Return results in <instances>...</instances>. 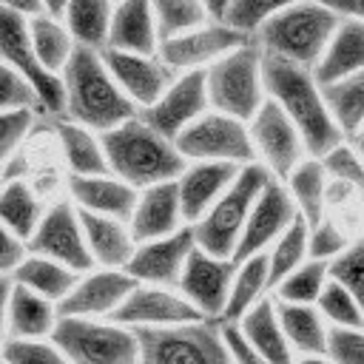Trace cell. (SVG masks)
Returning <instances> with one entry per match:
<instances>
[{
    "label": "cell",
    "mask_w": 364,
    "mask_h": 364,
    "mask_svg": "<svg viewBox=\"0 0 364 364\" xmlns=\"http://www.w3.org/2000/svg\"><path fill=\"white\" fill-rule=\"evenodd\" d=\"M338 23L341 14L324 0H299L267 17L256 28L253 43L262 48L264 57L313 68L324 54Z\"/></svg>",
    "instance_id": "277c9868"
},
{
    "label": "cell",
    "mask_w": 364,
    "mask_h": 364,
    "mask_svg": "<svg viewBox=\"0 0 364 364\" xmlns=\"http://www.w3.org/2000/svg\"><path fill=\"white\" fill-rule=\"evenodd\" d=\"M262 63H264V54L250 37L233 51H228L222 60L208 65L205 88H208L210 108L247 122L267 100Z\"/></svg>",
    "instance_id": "5b68a950"
},
{
    "label": "cell",
    "mask_w": 364,
    "mask_h": 364,
    "mask_svg": "<svg viewBox=\"0 0 364 364\" xmlns=\"http://www.w3.org/2000/svg\"><path fill=\"white\" fill-rule=\"evenodd\" d=\"M264 296H270V273H267V256L256 253L250 259L236 262V273H233V284H230V296H228V307L222 313L219 321H239L256 301H262Z\"/></svg>",
    "instance_id": "d6a6232c"
},
{
    "label": "cell",
    "mask_w": 364,
    "mask_h": 364,
    "mask_svg": "<svg viewBox=\"0 0 364 364\" xmlns=\"http://www.w3.org/2000/svg\"><path fill=\"white\" fill-rule=\"evenodd\" d=\"M139 364H233L213 318H196L171 327H136Z\"/></svg>",
    "instance_id": "52a82bcc"
},
{
    "label": "cell",
    "mask_w": 364,
    "mask_h": 364,
    "mask_svg": "<svg viewBox=\"0 0 364 364\" xmlns=\"http://www.w3.org/2000/svg\"><path fill=\"white\" fill-rule=\"evenodd\" d=\"M0 9L17 11L23 17H34V14L43 11V0H0Z\"/></svg>",
    "instance_id": "db71d44e"
},
{
    "label": "cell",
    "mask_w": 364,
    "mask_h": 364,
    "mask_svg": "<svg viewBox=\"0 0 364 364\" xmlns=\"http://www.w3.org/2000/svg\"><path fill=\"white\" fill-rule=\"evenodd\" d=\"M350 247V239L341 233V228L324 213L318 222H313L307 228V256L310 259H321V262H333L336 256H341Z\"/></svg>",
    "instance_id": "bcb514c9"
},
{
    "label": "cell",
    "mask_w": 364,
    "mask_h": 364,
    "mask_svg": "<svg viewBox=\"0 0 364 364\" xmlns=\"http://www.w3.org/2000/svg\"><path fill=\"white\" fill-rule=\"evenodd\" d=\"M100 51L111 77L136 108H148L176 80V71L168 68L159 54H134L117 48H100Z\"/></svg>",
    "instance_id": "ffe728a7"
},
{
    "label": "cell",
    "mask_w": 364,
    "mask_h": 364,
    "mask_svg": "<svg viewBox=\"0 0 364 364\" xmlns=\"http://www.w3.org/2000/svg\"><path fill=\"white\" fill-rule=\"evenodd\" d=\"M23 108L40 111V100L23 74L0 63V111H23Z\"/></svg>",
    "instance_id": "7dc6e473"
},
{
    "label": "cell",
    "mask_w": 364,
    "mask_h": 364,
    "mask_svg": "<svg viewBox=\"0 0 364 364\" xmlns=\"http://www.w3.org/2000/svg\"><path fill=\"white\" fill-rule=\"evenodd\" d=\"M57 142H60V154L65 159L68 176H88V173L108 171L102 139L97 131H91L74 119L57 117Z\"/></svg>",
    "instance_id": "f546056e"
},
{
    "label": "cell",
    "mask_w": 364,
    "mask_h": 364,
    "mask_svg": "<svg viewBox=\"0 0 364 364\" xmlns=\"http://www.w3.org/2000/svg\"><path fill=\"white\" fill-rule=\"evenodd\" d=\"M28 250L57 259L77 273H85L94 267L85 230H82V219H80V208L71 199H60L46 208L37 230L28 239Z\"/></svg>",
    "instance_id": "7c38bea8"
},
{
    "label": "cell",
    "mask_w": 364,
    "mask_h": 364,
    "mask_svg": "<svg viewBox=\"0 0 364 364\" xmlns=\"http://www.w3.org/2000/svg\"><path fill=\"white\" fill-rule=\"evenodd\" d=\"M51 341L71 364H139L134 327H125L114 318L60 316Z\"/></svg>",
    "instance_id": "ba28073f"
},
{
    "label": "cell",
    "mask_w": 364,
    "mask_h": 364,
    "mask_svg": "<svg viewBox=\"0 0 364 364\" xmlns=\"http://www.w3.org/2000/svg\"><path fill=\"white\" fill-rule=\"evenodd\" d=\"M136 279L125 267H91L80 273L68 296L60 299V316H82V318H111L117 307L125 301Z\"/></svg>",
    "instance_id": "9a60e30c"
},
{
    "label": "cell",
    "mask_w": 364,
    "mask_h": 364,
    "mask_svg": "<svg viewBox=\"0 0 364 364\" xmlns=\"http://www.w3.org/2000/svg\"><path fill=\"white\" fill-rule=\"evenodd\" d=\"M327 355L336 364H364V327H330Z\"/></svg>",
    "instance_id": "681fc988"
},
{
    "label": "cell",
    "mask_w": 364,
    "mask_h": 364,
    "mask_svg": "<svg viewBox=\"0 0 364 364\" xmlns=\"http://www.w3.org/2000/svg\"><path fill=\"white\" fill-rule=\"evenodd\" d=\"M361 68H364V20L341 17L324 54L313 65V74L321 85H327V82H336Z\"/></svg>",
    "instance_id": "4316f807"
},
{
    "label": "cell",
    "mask_w": 364,
    "mask_h": 364,
    "mask_svg": "<svg viewBox=\"0 0 364 364\" xmlns=\"http://www.w3.org/2000/svg\"><path fill=\"white\" fill-rule=\"evenodd\" d=\"M37 114L40 111H31V108L0 111V165L9 162V156H14V151L23 145V139L28 136Z\"/></svg>",
    "instance_id": "c3c4849f"
},
{
    "label": "cell",
    "mask_w": 364,
    "mask_h": 364,
    "mask_svg": "<svg viewBox=\"0 0 364 364\" xmlns=\"http://www.w3.org/2000/svg\"><path fill=\"white\" fill-rule=\"evenodd\" d=\"M26 253H28V242L0 222V276H11L17 264L26 259Z\"/></svg>",
    "instance_id": "f907efd6"
},
{
    "label": "cell",
    "mask_w": 364,
    "mask_h": 364,
    "mask_svg": "<svg viewBox=\"0 0 364 364\" xmlns=\"http://www.w3.org/2000/svg\"><path fill=\"white\" fill-rule=\"evenodd\" d=\"M193 247H196L193 225H182L179 230H173L168 236L136 242V250L128 259L125 270L136 282L176 287L179 284V276H182V267H185V262H188V256H191Z\"/></svg>",
    "instance_id": "d6986e66"
},
{
    "label": "cell",
    "mask_w": 364,
    "mask_h": 364,
    "mask_svg": "<svg viewBox=\"0 0 364 364\" xmlns=\"http://www.w3.org/2000/svg\"><path fill=\"white\" fill-rule=\"evenodd\" d=\"M114 3L117 0H68L65 3L60 17L68 26V31L77 40V46L105 48Z\"/></svg>",
    "instance_id": "d590c367"
},
{
    "label": "cell",
    "mask_w": 364,
    "mask_h": 364,
    "mask_svg": "<svg viewBox=\"0 0 364 364\" xmlns=\"http://www.w3.org/2000/svg\"><path fill=\"white\" fill-rule=\"evenodd\" d=\"M239 327V333L245 336V341L270 364H296V353L282 330L279 313H276V299L264 296L262 301H256L239 321H233Z\"/></svg>",
    "instance_id": "d4e9b609"
},
{
    "label": "cell",
    "mask_w": 364,
    "mask_h": 364,
    "mask_svg": "<svg viewBox=\"0 0 364 364\" xmlns=\"http://www.w3.org/2000/svg\"><path fill=\"white\" fill-rule=\"evenodd\" d=\"M350 142H353V148H355V151L361 154V159H364V125L350 136Z\"/></svg>",
    "instance_id": "91938a15"
},
{
    "label": "cell",
    "mask_w": 364,
    "mask_h": 364,
    "mask_svg": "<svg viewBox=\"0 0 364 364\" xmlns=\"http://www.w3.org/2000/svg\"><path fill=\"white\" fill-rule=\"evenodd\" d=\"M245 40H250L247 34L236 31L233 26H228L225 20H208L191 31H182L176 37H168L159 43V57L165 60L168 68H173L176 74L185 71H205L208 65H213L216 60H222L228 51H233L236 46H242Z\"/></svg>",
    "instance_id": "4fadbf2b"
},
{
    "label": "cell",
    "mask_w": 364,
    "mask_h": 364,
    "mask_svg": "<svg viewBox=\"0 0 364 364\" xmlns=\"http://www.w3.org/2000/svg\"><path fill=\"white\" fill-rule=\"evenodd\" d=\"M296 216H299V210H296V202L290 199L284 182L270 176V182L262 188V193H259V199L247 216V225H245L239 245L233 250V262L264 253Z\"/></svg>",
    "instance_id": "ac0fdd59"
},
{
    "label": "cell",
    "mask_w": 364,
    "mask_h": 364,
    "mask_svg": "<svg viewBox=\"0 0 364 364\" xmlns=\"http://www.w3.org/2000/svg\"><path fill=\"white\" fill-rule=\"evenodd\" d=\"M182 225H188V222L182 216L176 179L159 182V185H151V188H142L139 191L136 205H134V213L128 219V228H131V233H134L136 242L168 236V233L179 230Z\"/></svg>",
    "instance_id": "7402d4cb"
},
{
    "label": "cell",
    "mask_w": 364,
    "mask_h": 364,
    "mask_svg": "<svg viewBox=\"0 0 364 364\" xmlns=\"http://www.w3.org/2000/svg\"><path fill=\"white\" fill-rule=\"evenodd\" d=\"M230 3H233V0H205L208 11H210L216 20H222V17H225V11L230 9Z\"/></svg>",
    "instance_id": "9f6ffc18"
},
{
    "label": "cell",
    "mask_w": 364,
    "mask_h": 364,
    "mask_svg": "<svg viewBox=\"0 0 364 364\" xmlns=\"http://www.w3.org/2000/svg\"><path fill=\"white\" fill-rule=\"evenodd\" d=\"M316 307H318V313H321V318L330 324V327H364V316H361V307H358V301L353 299V293L341 284V282H336V279H330L327 284H324V290L318 293V299H316Z\"/></svg>",
    "instance_id": "b9f144b4"
},
{
    "label": "cell",
    "mask_w": 364,
    "mask_h": 364,
    "mask_svg": "<svg viewBox=\"0 0 364 364\" xmlns=\"http://www.w3.org/2000/svg\"><path fill=\"white\" fill-rule=\"evenodd\" d=\"M296 364H336L327 353H310V355H299Z\"/></svg>",
    "instance_id": "6f0895ef"
},
{
    "label": "cell",
    "mask_w": 364,
    "mask_h": 364,
    "mask_svg": "<svg viewBox=\"0 0 364 364\" xmlns=\"http://www.w3.org/2000/svg\"><path fill=\"white\" fill-rule=\"evenodd\" d=\"M327 6H333L341 17H353V20H364V0H324Z\"/></svg>",
    "instance_id": "11a10c76"
},
{
    "label": "cell",
    "mask_w": 364,
    "mask_h": 364,
    "mask_svg": "<svg viewBox=\"0 0 364 364\" xmlns=\"http://www.w3.org/2000/svg\"><path fill=\"white\" fill-rule=\"evenodd\" d=\"M0 176H3V165H0Z\"/></svg>",
    "instance_id": "6125c7cd"
},
{
    "label": "cell",
    "mask_w": 364,
    "mask_h": 364,
    "mask_svg": "<svg viewBox=\"0 0 364 364\" xmlns=\"http://www.w3.org/2000/svg\"><path fill=\"white\" fill-rule=\"evenodd\" d=\"M233 273H236V262L230 256H216V253H208L196 245L191 250L185 267H182L176 287L199 310L202 318L219 321L225 307H228Z\"/></svg>",
    "instance_id": "5bb4252c"
},
{
    "label": "cell",
    "mask_w": 364,
    "mask_h": 364,
    "mask_svg": "<svg viewBox=\"0 0 364 364\" xmlns=\"http://www.w3.org/2000/svg\"><path fill=\"white\" fill-rule=\"evenodd\" d=\"M0 63L11 65L17 74H23L37 100H40V114L46 117H63V82L60 74L48 71L28 37V17L17 11L0 9Z\"/></svg>",
    "instance_id": "30bf717a"
},
{
    "label": "cell",
    "mask_w": 364,
    "mask_h": 364,
    "mask_svg": "<svg viewBox=\"0 0 364 364\" xmlns=\"http://www.w3.org/2000/svg\"><path fill=\"white\" fill-rule=\"evenodd\" d=\"M65 3L68 0H43V11H48V14H63V9H65Z\"/></svg>",
    "instance_id": "680465c9"
},
{
    "label": "cell",
    "mask_w": 364,
    "mask_h": 364,
    "mask_svg": "<svg viewBox=\"0 0 364 364\" xmlns=\"http://www.w3.org/2000/svg\"><path fill=\"white\" fill-rule=\"evenodd\" d=\"M46 208L43 199L34 193V188L26 179H6V185H0V222L14 230L20 239H31V233L37 230L40 219H43Z\"/></svg>",
    "instance_id": "e575fe53"
},
{
    "label": "cell",
    "mask_w": 364,
    "mask_h": 364,
    "mask_svg": "<svg viewBox=\"0 0 364 364\" xmlns=\"http://www.w3.org/2000/svg\"><path fill=\"white\" fill-rule=\"evenodd\" d=\"M242 165L233 162H188L182 173L176 176V191H179V205L182 216L188 225L202 219L213 202L230 188Z\"/></svg>",
    "instance_id": "44dd1931"
},
{
    "label": "cell",
    "mask_w": 364,
    "mask_h": 364,
    "mask_svg": "<svg viewBox=\"0 0 364 364\" xmlns=\"http://www.w3.org/2000/svg\"><path fill=\"white\" fill-rule=\"evenodd\" d=\"M330 182H338L344 188H350L361 202H364V159L361 154L353 148L350 139H341L338 145H333L324 156H318Z\"/></svg>",
    "instance_id": "60d3db41"
},
{
    "label": "cell",
    "mask_w": 364,
    "mask_h": 364,
    "mask_svg": "<svg viewBox=\"0 0 364 364\" xmlns=\"http://www.w3.org/2000/svg\"><path fill=\"white\" fill-rule=\"evenodd\" d=\"M173 142L188 162H256L247 122L213 108L196 117Z\"/></svg>",
    "instance_id": "9c48e42d"
},
{
    "label": "cell",
    "mask_w": 364,
    "mask_h": 364,
    "mask_svg": "<svg viewBox=\"0 0 364 364\" xmlns=\"http://www.w3.org/2000/svg\"><path fill=\"white\" fill-rule=\"evenodd\" d=\"M262 74H264L267 97L293 119L310 156H324L333 145L344 139L341 128L336 125L324 102V91L313 68L276 60V57H264Z\"/></svg>",
    "instance_id": "7a4b0ae2"
},
{
    "label": "cell",
    "mask_w": 364,
    "mask_h": 364,
    "mask_svg": "<svg viewBox=\"0 0 364 364\" xmlns=\"http://www.w3.org/2000/svg\"><path fill=\"white\" fill-rule=\"evenodd\" d=\"M276 313L282 321V330L293 347L296 355L310 353H327V333L330 324L321 318L316 304H293V301H276Z\"/></svg>",
    "instance_id": "4dcf8cb0"
},
{
    "label": "cell",
    "mask_w": 364,
    "mask_h": 364,
    "mask_svg": "<svg viewBox=\"0 0 364 364\" xmlns=\"http://www.w3.org/2000/svg\"><path fill=\"white\" fill-rule=\"evenodd\" d=\"M282 182H284L290 199L296 202L299 216L307 225H313L324 216L327 202H330V176L318 156H304Z\"/></svg>",
    "instance_id": "f1b7e54d"
},
{
    "label": "cell",
    "mask_w": 364,
    "mask_h": 364,
    "mask_svg": "<svg viewBox=\"0 0 364 364\" xmlns=\"http://www.w3.org/2000/svg\"><path fill=\"white\" fill-rule=\"evenodd\" d=\"M105 48L134 51V54L159 51V28H156L151 0H117L114 3Z\"/></svg>",
    "instance_id": "cb8c5ba5"
},
{
    "label": "cell",
    "mask_w": 364,
    "mask_h": 364,
    "mask_svg": "<svg viewBox=\"0 0 364 364\" xmlns=\"http://www.w3.org/2000/svg\"><path fill=\"white\" fill-rule=\"evenodd\" d=\"M139 191L114 176L111 171L105 173H88V176H68V199L88 213H102V216H117V219H131L134 205H136Z\"/></svg>",
    "instance_id": "603a6c76"
},
{
    "label": "cell",
    "mask_w": 364,
    "mask_h": 364,
    "mask_svg": "<svg viewBox=\"0 0 364 364\" xmlns=\"http://www.w3.org/2000/svg\"><path fill=\"white\" fill-rule=\"evenodd\" d=\"M330 282V262L321 259H304L296 270H290L276 287H273V299L276 301H293V304H316L318 293L324 290V284Z\"/></svg>",
    "instance_id": "f35d334b"
},
{
    "label": "cell",
    "mask_w": 364,
    "mask_h": 364,
    "mask_svg": "<svg viewBox=\"0 0 364 364\" xmlns=\"http://www.w3.org/2000/svg\"><path fill=\"white\" fill-rule=\"evenodd\" d=\"M270 182V171L262 162H247L239 168L230 188L213 202V208L193 222L196 245L216 256H230L239 245V236L247 225V216L262 193V188Z\"/></svg>",
    "instance_id": "8992f818"
},
{
    "label": "cell",
    "mask_w": 364,
    "mask_h": 364,
    "mask_svg": "<svg viewBox=\"0 0 364 364\" xmlns=\"http://www.w3.org/2000/svg\"><path fill=\"white\" fill-rule=\"evenodd\" d=\"M290 3H299V0H233L222 20H225L228 26H233L236 31L253 37L256 28H259L267 17H273L276 11H282V9L290 6Z\"/></svg>",
    "instance_id": "f6af8a7d"
},
{
    "label": "cell",
    "mask_w": 364,
    "mask_h": 364,
    "mask_svg": "<svg viewBox=\"0 0 364 364\" xmlns=\"http://www.w3.org/2000/svg\"><path fill=\"white\" fill-rule=\"evenodd\" d=\"M28 37H31V46H34L40 63L54 74H60L65 68V63L71 60V54L77 48V40L71 37L63 17L48 14V11L28 17Z\"/></svg>",
    "instance_id": "836d02e7"
},
{
    "label": "cell",
    "mask_w": 364,
    "mask_h": 364,
    "mask_svg": "<svg viewBox=\"0 0 364 364\" xmlns=\"http://www.w3.org/2000/svg\"><path fill=\"white\" fill-rule=\"evenodd\" d=\"M0 358L9 364H71L51 338H6Z\"/></svg>",
    "instance_id": "7bdbcfd3"
},
{
    "label": "cell",
    "mask_w": 364,
    "mask_h": 364,
    "mask_svg": "<svg viewBox=\"0 0 364 364\" xmlns=\"http://www.w3.org/2000/svg\"><path fill=\"white\" fill-rule=\"evenodd\" d=\"M0 364H9V361H3V358H0Z\"/></svg>",
    "instance_id": "94428289"
},
{
    "label": "cell",
    "mask_w": 364,
    "mask_h": 364,
    "mask_svg": "<svg viewBox=\"0 0 364 364\" xmlns=\"http://www.w3.org/2000/svg\"><path fill=\"white\" fill-rule=\"evenodd\" d=\"M208 108L210 102L205 88V71H185L176 74V80L162 91L159 100H154L148 108H139V117L162 136L176 139Z\"/></svg>",
    "instance_id": "2e32d148"
},
{
    "label": "cell",
    "mask_w": 364,
    "mask_h": 364,
    "mask_svg": "<svg viewBox=\"0 0 364 364\" xmlns=\"http://www.w3.org/2000/svg\"><path fill=\"white\" fill-rule=\"evenodd\" d=\"M9 293H11V276H0V353H3V344L9 338V318H6Z\"/></svg>",
    "instance_id": "f5cc1de1"
},
{
    "label": "cell",
    "mask_w": 364,
    "mask_h": 364,
    "mask_svg": "<svg viewBox=\"0 0 364 364\" xmlns=\"http://www.w3.org/2000/svg\"><path fill=\"white\" fill-rule=\"evenodd\" d=\"M330 279L341 282L353 293L364 316V236L353 239L350 247L330 262Z\"/></svg>",
    "instance_id": "ee69618b"
},
{
    "label": "cell",
    "mask_w": 364,
    "mask_h": 364,
    "mask_svg": "<svg viewBox=\"0 0 364 364\" xmlns=\"http://www.w3.org/2000/svg\"><path fill=\"white\" fill-rule=\"evenodd\" d=\"M60 82H63V117L97 134L111 131L119 122L139 114V108L125 97V91L111 77L100 48L77 46L71 60L60 71Z\"/></svg>",
    "instance_id": "6da1fadb"
},
{
    "label": "cell",
    "mask_w": 364,
    "mask_h": 364,
    "mask_svg": "<svg viewBox=\"0 0 364 364\" xmlns=\"http://www.w3.org/2000/svg\"><path fill=\"white\" fill-rule=\"evenodd\" d=\"M247 131H250V145H253L256 162H262L270 171V176H276V179H284L304 156H310L299 128L270 97L247 119Z\"/></svg>",
    "instance_id": "8fae6325"
},
{
    "label": "cell",
    "mask_w": 364,
    "mask_h": 364,
    "mask_svg": "<svg viewBox=\"0 0 364 364\" xmlns=\"http://www.w3.org/2000/svg\"><path fill=\"white\" fill-rule=\"evenodd\" d=\"M151 6L159 28V43L213 20L205 0H151Z\"/></svg>",
    "instance_id": "ab89813d"
},
{
    "label": "cell",
    "mask_w": 364,
    "mask_h": 364,
    "mask_svg": "<svg viewBox=\"0 0 364 364\" xmlns=\"http://www.w3.org/2000/svg\"><path fill=\"white\" fill-rule=\"evenodd\" d=\"M219 324H222V336H225V344H228V350H230L233 364H270L267 358H262V355L245 341V336L239 333V327H236L233 321H219Z\"/></svg>",
    "instance_id": "816d5d0a"
},
{
    "label": "cell",
    "mask_w": 364,
    "mask_h": 364,
    "mask_svg": "<svg viewBox=\"0 0 364 364\" xmlns=\"http://www.w3.org/2000/svg\"><path fill=\"white\" fill-rule=\"evenodd\" d=\"M114 321L125 327H171V324H185L202 318L199 310L179 293V287H165V284H148L136 282L125 301L117 307L111 316Z\"/></svg>",
    "instance_id": "e0dca14e"
},
{
    "label": "cell",
    "mask_w": 364,
    "mask_h": 364,
    "mask_svg": "<svg viewBox=\"0 0 364 364\" xmlns=\"http://www.w3.org/2000/svg\"><path fill=\"white\" fill-rule=\"evenodd\" d=\"M80 219H82V230H85L94 267H125L136 250V239L128 222L117 216L88 213V210H80Z\"/></svg>",
    "instance_id": "484cf974"
},
{
    "label": "cell",
    "mask_w": 364,
    "mask_h": 364,
    "mask_svg": "<svg viewBox=\"0 0 364 364\" xmlns=\"http://www.w3.org/2000/svg\"><path fill=\"white\" fill-rule=\"evenodd\" d=\"M77 279H80V273L71 270L68 264H63L57 259H48V256H40V253H31V250L17 264V270L11 273L14 284L28 287L37 296H46V299H51L57 304H60L63 296H68V290L74 287Z\"/></svg>",
    "instance_id": "1f68e13d"
},
{
    "label": "cell",
    "mask_w": 364,
    "mask_h": 364,
    "mask_svg": "<svg viewBox=\"0 0 364 364\" xmlns=\"http://www.w3.org/2000/svg\"><path fill=\"white\" fill-rule=\"evenodd\" d=\"M307 222L301 219V216H296L282 233H279V239L264 250V256H267V273H270V293H273V287L290 273V270H296L304 259H307Z\"/></svg>",
    "instance_id": "74e56055"
},
{
    "label": "cell",
    "mask_w": 364,
    "mask_h": 364,
    "mask_svg": "<svg viewBox=\"0 0 364 364\" xmlns=\"http://www.w3.org/2000/svg\"><path fill=\"white\" fill-rule=\"evenodd\" d=\"M321 91L336 125L341 128L344 139H350L364 125V68L321 85Z\"/></svg>",
    "instance_id": "8d00e7d4"
},
{
    "label": "cell",
    "mask_w": 364,
    "mask_h": 364,
    "mask_svg": "<svg viewBox=\"0 0 364 364\" xmlns=\"http://www.w3.org/2000/svg\"><path fill=\"white\" fill-rule=\"evenodd\" d=\"M108 171L142 191L159 182H171L182 173L188 159L179 154L176 142L151 128L139 114L100 134Z\"/></svg>",
    "instance_id": "3957f363"
},
{
    "label": "cell",
    "mask_w": 364,
    "mask_h": 364,
    "mask_svg": "<svg viewBox=\"0 0 364 364\" xmlns=\"http://www.w3.org/2000/svg\"><path fill=\"white\" fill-rule=\"evenodd\" d=\"M6 318H9V338H51L60 321V310L57 301L37 296L34 290L11 282Z\"/></svg>",
    "instance_id": "83f0119b"
}]
</instances>
